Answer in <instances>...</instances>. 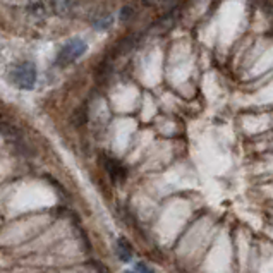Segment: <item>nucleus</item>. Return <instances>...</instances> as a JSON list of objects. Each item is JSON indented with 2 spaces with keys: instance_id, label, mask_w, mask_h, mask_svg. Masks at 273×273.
Segmentation results:
<instances>
[{
  "instance_id": "2",
  "label": "nucleus",
  "mask_w": 273,
  "mask_h": 273,
  "mask_svg": "<svg viewBox=\"0 0 273 273\" xmlns=\"http://www.w3.org/2000/svg\"><path fill=\"white\" fill-rule=\"evenodd\" d=\"M86 50H88V43L85 40H81V38H73V40L67 41L64 47H62L60 52H58L55 64L60 67L73 64V62L78 60L79 57L85 55Z\"/></svg>"
},
{
  "instance_id": "6",
  "label": "nucleus",
  "mask_w": 273,
  "mask_h": 273,
  "mask_svg": "<svg viewBox=\"0 0 273 273\" xmlns=\"http://www.w3.org/2000/svg\"><path fill=\"white\" fill-rule=\"evenodd\" d=\"M132 16H134L132 7H122V11H120V21H122V23H127Z\"/></svg>"
},
{
  "instance_id": "8",
  "label": "nucleus",
  "mask_w": 273,
  "mask_h": 273,
  "mask_svg": "<svg viewBox=\"0 0 273 273\" xmlns=\"http://www.w3.org/2000/svg\"><path fill=\"white\" fill-rule=\"evenodd\" d=\"M95 268H96V271H100V273H110L102 263H98V261H95Z\"/></svg>"
},
{
  "instance_id": "7",
  "label": "nucleus",
  "mask_w": 273,
  "mask_h": 273,
  "mask_svg": "<svg viewBox=\"0 0 273 273\" xmlns=\"http://www.w3.org/2000/svg\"><path fill=\"white\" fill-rule=\"evenodd\" d=\"M136 271L138 273H153V270H150L145 263H136Z\"/></svg>"
},
{
  "instance_id": "4",
  "label": "nucleus",
  "mask_w": 273,
  "mask_h": 273,
  "mask_svg": "<svg viewBox=\"0 0 273 273\" xmlns=\"http://www.w3.org/2000/svg\"><path fill=\"white\" fill-rule=\"evenodd\" d=\"M117 254H119V258L122 259V261H131L132 258V249H131V244H129L127 241H125L124 237H120L119 241H117Z\"/></svg>"
},
{
  "instance_id": "3",
  "label": "nucleus",
  "mask_w": 273,
  "mask_h": 273,
  "mask_svg": "<svg viewBox=\"0 0 273 273\" xmlns=\"http://www.w3.org/2000/svg\"><path fill=\"white\" fill-rule=\"evenodd\" d=\"M105 169L110 174L113 180H122L125 177V170L119 162H115L113 158H105Z\"/></svg>"
},
{
  "instance_id": "5",
  "label": "nucleus",
  "mask_w": 273,
  "mask_h": 273,
  "mask_svg": "<svg viewBox=\"0 0 273 273\" xmlns=\"http://www.w3.org/2000/svg\"><path fill=\"white\" fill-rule=\"evenodd\" d=\"M112 23H113L112 16H103V18H100V19H96V21H95V29L105 31V29H108V28L112 26Z\"/></svg>"
},
{
  "instance_id": "9",
  "label": "nucleus",
  "mask_w": 273,
  "mask_h": 273,
  "mask_svg": "<svg viewBox=\"0 0 273 273\" xmlns=\"http://www.w3.org/2000/svg\"><path fill=\"white\" fill-rule=\"evenodd\" d=\"M125 273H132V271H125Z\"/></svg>"
},
{
  "instance_id": "1",
  "label": "nucleus",
  "mask_w": 273,
  "mask_h": 273,
  "mask_svg": "<svg viewBox=\"0 0 273 273\" xmlns=\"http://www.w3.org/2000/svg\"><path fill=\"white\" fill-rule=\"evenodd\" d=\"M11 83L19 90H33L36 83V67L31 62L18 64L9 74Z\"/></svg>"
}]
</instances>
